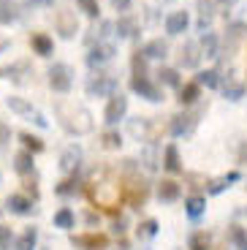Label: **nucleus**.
Masks as SVG:
<instances>
[{"label":"nucleus","instance_id":"4","mask_svg":"<svg viewBox=\"0 0 247 250\" xmlns=\"http://www.w3.org/2000/svg\"><path fill=\"white\" fill-rule=\"evenodd\" d=\"M130 87H133V93H139L142 98H147V101H161V90L155 87L152 82L147 79V76H133V82H130Z\"/></svg>","mask_w":247,"mask_h":250},{"label":"nucleus","instance_id":"27","mask_svg":"<svg viewBox=\"0 0 247 250\" xmlns=\"http://www.w3.org/2000/svg\"><path fill=\"white\" fill-rule=\"evenodd\" d=\"M204 204L206 201L201 199V196H193V199H187V215H190V218H201V212H204Z\"/></svg>","mask_w":247,"mask_h":250},{"label":"nucleus","instance_id":"30","mask_svg":"<svg viewBox=\"0 0 247 250\" xmlns=\"http://www.w3.org/2000/svg\"><path fill=\"white\" fill-rule=\"evenodd\" d=\"M231 242H234L239 250H247V231L239 229V226H234V229H231Z\"/></svg>","mask_w":247,"mask_h":250},{"label":"nucleus","instance_id":"13","mask_svg":"<svg viewBox=\"0 0 247 250\" xmlns=\"http://www.w3.org/2000/svg\"><path fill=\"white\" fill-rule=\"evenodd\" d=\"M114 30H117L120 38H133L139 30V22L133 17H120V22L114 25Z\"/></svg>","mask_w":247,"mask_h":250},{"label":"nucleus","instance_id":"40","mask_svg":"<svg viewBox=\"0 0 247 250\" xmlns=\"http://www.w3.org/2000/svg\"><path fill=\"white\" fill-rule=\"evenodd\" d=\"M111 6L117 8V11H128V8H130V0H111Z\"/></svg>","mask_w":247,"mask_h":250},{"label":"nucleus","instance_id":"28","mask_svg":"<svg viewBox=\"0 0 247 250\" xmlns=\"http://www.w3.org/2000/svg\"><path fill=\"white\" fill-rule=\"evenodd\" d=\"M158 79H161L163 84H168V87H177L179 84V74L174 68H161L158 71Z\"/></svg>","mask_w":247,"mask_h":250},{"label":"nucleus","instance_id":"37","mask_svg":"<svg viewBox=\"0 0 247 250\" xmlns=\"http://www.w3.org/2000/svg\"><path fill=\"white\" fill-rule=\"evenodd\" d=\"M76 190H79L76 182H62V185H57V193H60V196H74Z\"/></svg>","mask_w":247,"mask_h":250},{"label":"nucleus","instance_id":"39","mask_svg":"<svg viewBox=\"0 0 247 250\" xmlns=\"http://www.w3.org/2000/svg\"><path fill=\"white\" fill-rule=\"evenodd\" d=\"M8 136H11V131H8L6 123H0V150H3V144L8 142Z\"/></svg>","mask_w":247,"mask_h":250},{"label":"nucleus","instance_id":"22","mask_svg":"<svg viewBox=\"0 0 247 250\" xmlns=\"http://www.w3.org/2000/svg\"><path fill=\"white\" fill-rule=\"evenodd\" d=\"M158 196H161L163 201H174V199L179 196V185H177V182H171V180H168V182H161V188H158Z\"/></svg>","mask_w":247,"mask_h":250},{"label":"nucleus","instance_id":"8","mask_svg":"<svg viewBox=\"0 0 247 250\" xmlns=\"http://www.w3.org/2000/svg\"><path fill=\"white\" fill-rule=\"evenodd\" d=\"M187 25H190V17L187 11H174L166 17V33L168 36H179V33H185Z\"/></svg>","mask_w":247,"mask_h":250},{"label":"nucleus","instance_id":"15","mask_svg":"<svg viewBox=\"0 0 247 250\" xmlns=\"http://www.w3.org/2000/svg\"><path fill=\"white\" fill-rule=\"evenodd\" d=\"M71 242H74V245H79V248H87V250L106 248V237H98V234H93V237H74Z\"/></svg>","mask_w":247,"mask_h":250},{"label":"nucleus","instance_id":"26","mask_svg":"<svg viewBox=\"0 0 247 250\" xmlns=\"http://www.w3.org/2000/svg\"><path fill=\"white\" fill-rule=\"evenodd\" d=\"M212 17H215V3L206 0V3H201V19H198V27L204 30V27L212 22Z\"/></svg>","mask_w":247,"mask_h":250},{"label":"nucleus","instance_id":"23","mask_svg":"<svg viewBox=\"0 0 247 250\" xmlns=\"http://www.w3.org/2000/svg\"><path fill=\"white\" fill-rule=\"evenodd\" d=\"M198 95H201V87H198L196 82H190V84H185V87H182V95H179V101H182V104H196Z\"/></svg>","mask_w":247,"mask_h":250},{"label":"nucleus","instance_id":"2","mask_svg":"<svg viewBox=\"0 0 247 250\" xmlns=\"http://www.w3.org/2000/svg\"><path fill=\"white\" fill-rule=\"evenodd\" d=\"M8 109H11V112H17V114H22V117H27V120H33V123L41 125V128H46V120H43V114L36 112V109H33L25 98L11 95V98H8Z\"/></svg>","mask_w":247,"mask_h":250},{"label":"nucleus","instance_id":"12","mask_svg":"<svg viewBox=\"0 0 247 250\" xmlns=\"http://www.w3.org/2000/svg\"><path fill=\"white\" fill-rule=\"evenodd\" d=\"M198 60H201V55H198V44H196V41H190V44L182 46V57H179V62H182L185 68H196Z\"/></svg>","mask_w":247,"mask_h":250},{"label":"nucleus","instance_id":"6","mask_svg":"<svg viewBox=\"0 0 247 250\" xmlns=\"http://www.w3.org/2000/svg\"><path fill=\"white\" fill-rule=\"evenodd\" d=\"M114 90H117V79L114 76H98V79H93L90 84H87V93L90 95H114Z\"/></svg>","mask_w":247,"mask_h":250},{"label":"nucleus","instance_id":"18","mask_svg":"<svg viewBox=\"0 0 247 250\" xmlns=\"http://www.w3.org/2000/svg\"><path fill=\"white\" fill-rule=\"evenodd\" d=\"M226 33H228V36H226V41H231V49H234L242 38H245L247 27H245V22H234V25H228V30H226Z\"/></svg>","mask_w":247,"mask_h":250},{"label":"nucleus","instance_id":"21","mask_svg":"<svg viewBox=\"0 0 247 250\" xmlns=\"http://www.w3.org/2000/svg\"><path fill=\"white\" fill-rule=\"evenodd\" d=\"M201 52L206 57H217V36L215 33H204L201 36Z\"/></svg>","mask_w":247,"mask_h":250},{"label":"nucleus","instance_id":"5","mask_svg":"<svg viewBox=\"0 0 247 250\" xmlns=\"http://www.w3.org/2000/svg\"><path fill=\"white\" fill-rule=\"evenodd\" d=\"M111 57H114V46L111 44H98L90 49V55H87V65L90 68H101L103 62H109Z\"/></svg>","mask_w":247,"mask_h":250},{"label":"nucleus","instance_id":"19","mask_svg":"<svg viewBox=\"0 0 247 250\" xmlns=\"http://www.w3.org/2000/svg\"><path fill=\"white\" fill-rule=\"evenodd\" d=\"M74 223H76V218H74V212H71L68 207H62L60 212H55V226L57 229H74Z\"/></svg>","mask_w":247,"mask_h":250},{"label":"nucleus","instance_id":"3","mask_svg":"<svg viewBox=\"0 0 247 250\" xmlns=\"http://www.w3.org/2000/svg\"><path fill=\"white\" fill-rule=\"evenodd\" d=\"M125 112H128V98H125L123 93L120 95H111L109 98V106H106V112H103V120L109 125H117L120 120L125 117Z\"/></svg>","mask_w":247,"mask_h":250},{"label":"nucleus","instance_id":"33","mask_svg":"<svg viewBox=\"0 0 247 250\" xmlns=\"http://www.w3.org/2000/svg\"><path fill=\"white\" fill-rule=\"evenodd\" d=\"M242 95H245V84H228L226 87V98L228 101H242Z\"/></svg>","mask_w":247,"mask_h":250},{"label":"nucleus","instance_id":"16","mask_svg":"<svg viewBox=\"0 0 247 250\" xmlns=\"http://www.w3.org/2000/svg\"><path fill=\"white\" fill-rule=\"evenodd\" d=\"M8 209H11L14 215H27L33 209V204L25 196H8Z\"/></svg>","mask_w":247,"mask_h":250},{"label":"nucleus","instance_id":"32","mask_svg":"<svg viewBox=\"0 0 247 250\" xmlns=\"http://www.w3.org/2000/svg\"><path fill=\"white\" fill-rule=\"evenodd\" d=\"M190 250H209V237L204 231H198L190 237Z\"/></svg>","mask_w":247,"mask_h":250},{"label":"nucleus","instance_id":"7","mask_svg":"<svg viewBox=\"0 0 247 250\" xmlns=\"http://www.w3.org/2000/svg\"><path fill=\"white\" fill-rule=\"evenodd\" d=\"M57 30L62 38H74L79 30V22H76V14L71 11H57Z\"/></svg>","mask_w":247,"mask_h":250},{"label":"nucleus","instance_id":"43","mask_svg":"<svg viewBox=\"0 0 247 250\" xmlns=\"http://www.w3.org/2000/svg\"><path fill=\"white\" fill-rule=\"evenodd\" d=\"M217 3H220V6H234L236 0H217Z\"/></svg>","mask_w":247,"mask_h":250},{"label":"nucleus","instance_id":"36","mask_svg":"<svg viewBox=\"0 0 247 250\" xmlns=\"http://www.w3.org/2000/svg\"><path fill=\"white\" fill-rule=\"evenodd\" d=\"M158 234V220H147L144 226H139V237H155Z\"/></svg>","mask_w":247,"mask_h":250},{"label":"nucleus","instance_id":"24","mask_svg":"<svg viewBox=\"0 0 247 250\" xmlns=\"http://www.w3.org/2000/svg\"><path fill=\"white\" fill-rule=\"evenodd\" d=\"M36 239H38L36 229H27V231L17 239V250H33L36 248Z\"/></svg>","mask_w":247,"mask_h":250},{"label":"nucleus","instance_id":"17","mask_svg":"<svg viewBox=\"0 0 247 250\" xmlns=\"http://www.w3.org/2000/svg\"><path fill=\"white\" fill-rule=\"evenodd\" d=\"M14 169H17L19 174H30L33 171V152H17V158H14Z\"/></svg>","mask_w":247,"mask_h":250},{"label":"nucleus","instance_id":"11","mask_svg":"<svg viewBox=\"0 0 247 250\" xmlns=\"http://www.w3.org/2000/svg\"><path fill=\"white\" fill-rule=\"evenodd\" d=\"M79 161H82V150L79 147H68V150L62 152V158H60V169L62 171H74L76 166H79Z\"/></svg>","mask_w":247,"mask_h":250},{"label":"nucleus","instance_id":"20","mask_svg":"<svg viewBox=\"0 0 247 250\" xmlns=\"http://www.w3.org/2000/svg\"><path fill=\"white\" fill-rule=\"evenodd\" d=\"M198 87L204 84V87H209V90H215V87H220V74L217 71H201L198 74V82H196Z\"/></svg>","mask_w":247,"mask_h":250},{"label":"nucleus","instance_id":"1","mask_svg":"<svg viewBox=\"0 0 247 250\" xmlns=\"http://www.w3.org/2000/svg\"><path fill=\"white\" fill-rule=\"evenodd\" d=\"M49 84L55 93H68L71 84H74V71H71V65H65V62H55L49 68Z\"/></svg>","mask_w":247,"mask_h":250},{"label":"nucleus","instance_id":"41","mask_svg":"<svg viewBox=\"0 0 247 250\" xmlns=\"http://www.w3.org/2000/svg\"><path fill=\"white\" fill-rule=\"evenodd\" d=\"M55 0H30V6H52Z\"/></svg>","mask_w":247,"mask_h":250},{"label":"nucleus","instance_id":"35","mask_svg":"<svg viewBox=\"0 0 247 250\" xmlns=\"http://www.w3.org/2000/svg\"><path fill=\"white\" fill-rule=\"evenodd\" d=\"M11 239H14L11 229H8V226H0V250H8V248H11Z\"/></svg>","mask_w":247,"mask_h":250},{"label":"nucleus","instance_id":"29","mask_svg":"<svg viewBox=\"0 0 247 250\" xmlns=\"http://www.w3.org/2000/svg\"><path fill=\"white\" fill-rule=\"evenodd\" d=\"M166 169L168 171H179V152L174 144H168L166 147Z\"/></svg>","mask_w":247,"mask_h":250},{"label":"nucleus","instance_id":"38","mask_svg":"<svg viewBox=\"0 0 247 250\" xmlns=\"http://www.w3.org/2000/svg\"><path fill=\"white\" fill-rule=\"evenodd\" d=\"M120 144H123L120 133H106L103 136V147H109V150H114V147H120Z\"/></svg>","mask_w":247,"mask_h":250},{"label":"nucleus","instance_id":"42","mask_svg":"<svg viewBox=\"0 0 247 250\" xmlns=\"http://www.w3.org/2000/svg\"><path fill=\"white\" fill-rule=\"evenodd\" d=\"M8 46H11V41H8V38H3V36H0V52H6Z\"/></svg>","mask_w":247,"mask_h":250},{"label":"nucleus","instance_id":"34","mask_svg":"<svg viewBox=\"0 0 247 250\" xmlns=\"http://www.w3.org/2000/svg\"><path fill=\"white\" fill-rule=\"evenodd\" d=\"M22 142L27 144V150H33V152H41L43 150V144H41V139H36V136H30V133H22Z\"/></svg>","mask_w":247,"mask_h":250},{"label":"nucleus","instance_id":"31","mask_svg":"<svg viewBox=\"0 0 247 250\" xmlns=\"http://www.w3.org/2000/svg\"><path fill=\"white\" fill-rule=\"evenodd\" d=\"M76 3H79V8H82V11H84L87 14V17H98V14H101V6H98V0H76Z\"/></svg>","mask_w":247,"mask_h":250},{"label":"nucleus","instance_id":"9","mask_svg":"<svg viewBox=\"0 0 247 250\" xmlns=\"http://www.w3.org/2000/svg\"><path fill=\"white\" fill-rule=\"evenodd\" d=\"M166 52H168V44L163 41V38H155V41H149V44L142 46V52H139V55L149 57V60H163V57H166Z\"/></svg>","mask_w":247,"mask_h":250},{"label":"nucleus","instance_id":"14","mask_svg":"<svg viewBox=\"0 0 247 250\" xmlns=\"http://www.w3.org/2000/svg\"><path fill=\"white\" fill-rule=\"evenodd\" d=\"M19 19V8L8 0H0V25H11Z\"/></svg>","mask_w":247,"mask_h":250},{"label":"nucleus","instance_id":"10","mask_svg":"<svg viewBox=\"0 0 247 250\" xmlns=\"http://www.w3.org/2000/svg\"><path fill=\"white\" fill-rule=\"evenodd\" d=\"M30 44H33V52L41 57H49L52 49H55V44H52V38L49 36H43V33H36V36L30 38Z\"/></svg>","mask_w":247,"mask_h":250},{"label":"nucleus","instance_id":"25","mask_svg":"<svg viewBox=\"0 0 247 250\" xmlns=\"http://www.w3.org/2000/svg\"><path fill=\"white\" fill-rule=\"evenodd\" d=\"M193 123H196V117H177V123L171 125L174 136H182V133H190V131H193Z\"/></svg>","mask_w":247,"mask_h":250}]
</instances>
